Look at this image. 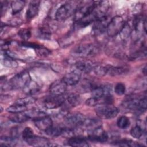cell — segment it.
I'll return each instance as SVG.
<instances>
[{
  "label": "cell",
  "instance_id": "cell-10",
  "mask_svg": "<svg viewBox=\"0 0 147 147\" xmlns=\"http://www.w3.org/2000/svg\"><path fill=\"white\" fill-rule=\"evenodd\" d=\"M67 86L63 79L57 80L51 84L49 91L52 95H63L67 91Z\"/></svg>",
  "mask_w": 147,
  "mask_h": 147
},
{
  "label": "cell",
  "instance_id": "cell-8",
  "mask_svg": "<svg viewBox=\"0 0 147 147\" xmlns=\"http://www.w3.org/2000/svg\"><path fill=\"white\" fill-rule=\"evenodd\" d=\"M108 138L107 133L103 129L102 126L88 131L87 138L91 141L105 142L107 141Z\"/></svg>",
  "mask_w": 147,
  "mask_h": 147
},
{
  "label": "cell",
  "instance_id": "cell-18",
  "mask_svg": "<svg viewBox=\"0 0 147 147\" xmlns=\"http://www.w3.org/2000/svg\"><path fill=\"white\" fill-rule=\"evenodd\" d=\"M81 126L86 128L88 131H89L95 128L102 126V122L96 118H85Z\"/></svg>",
  "mask_w": 147,
  "mask_h": 147
},
{
  "label": "cell",
  "instance_id": "cell-4",
  "mask_svg": "<svg viewBox=\"0 0 147 147\" xmlns=\"http://www.w3.org/2000/svg\"><path fill=\"white\" fill-rule=\"evenodd\" d=\"M31 80L28 72L22 71L14 75L9 81V86L14 89H24Z\"/></svg>",
  "mask_w": 147,
  "mask_h": 147
},
{
  "label": "cell",
  "instance_id": "cell-29",
  "mask_svg": "<svg viewBox=\"0 0 147 147\" xmlns=\"http://www.w3.org/2000/svg\"><path fill=\"white\" fill-rule=\"evenodd\" d=\"M27 115L29 117V118H32L33 120L40 118L41 117L47 115L46 113L44 112L38 110H26L25 111Z\"/></svg>",
  "mask_w": 147,
  "mask_h": 147
},
{
  "label": "cell",
  "instance_id": "cell-24",
  "mask_svg": "<svg viewBox=\"0 0 147 147\" xmlns=\"http://www.w3.org/2000/svg\"><path fill=\"white\" fill-rule=\"evenodd\" d=\"M66 99L67 100L68 103L73 107H75L79 105L82 100L80 95L75 93L69 94L67 96Z\"/></svg>",
  "mask_w": 147,
  "mask_h": 147
},
{
  "label": "cell",
  "instance_id": "cell-14",
  "mask_svg": "<svg viewBox=\"0 0 147 147\" xmlns=\"http://www.w3.org/2000/svg\"><path fill=\"white\" fill-rule=\"evenodd\" d=\"M29 145L33 146H51L48 139L44 137L36 136L34 134L25 141Z\"/></svg>",
  "mask_w": 147,
  "mask_h": 147
},
{
  "label": "cell",
  "instance_id": "cell-13",
  "mask_svg": "<svg viewBox=\"0 0 147 147\" xmlns=\"http://www.w3.org/2000/svg\"><path fill=\"white\" fill-rule=\"evenodd\" d=\"M81 74L78 71L74 70L64 75L63 78V81L69 86L76 84L80 80Z\"/></svg>",
  "mask_w": 147,
  "mask_h": 147
},
{
  "label": "cell",
  "instance_id": "cell-22",
  "mask_svg": "<svg viewBox=\"0 0 147 147\" xmlns=\"http://www.w3.org/2000/svg\"><path fill=\"white\" fill-rule=\"evenodd\" d=\"M114 144L115 145L122 146H131V147H140L143 146V145L140 144L138 142H135L131 140L122 139L117 140L114 142Z\"/></svg>",
  "mask_w": 147,
  "mask_h": 147
},
{
  "label": "cell",
  "instance_id": "cell-30",
  "mask_svg": "<svg viewBox=\"0 0 147 147\" xmlns=\"http://www.w3.org/2000/svg\"><path fill=\"white\" fill-rule=\"evenodd\" d=\"M130 124V119L126 116H121L120 117L117 121V125L119 128L125 129L127 128Z\"/></svg>",
  "mask_w": 147,
  "mask_h": 147
},
{
  "label": "cell",
  "instance_id": "cell-9",
  "mask_svg": "<svg viewBox=\"0 0 147 147\" xmlns=\"http://www.w3.org/2000/svg\"><path fill=\"white\" fill-rule=\"evenodd\" d=\"M85 119L83 114L79 113H68L65 116V122L72 128L81 126Z\"/></svg>",
  "mask_w": 147,
  "mask_h": 147
},
{
  "label": "cell",
  "instance_id": "cell-17",
  "mask_svg": "<svg viewBox=\"0 0 147 147\" xmlns=\"http://www.w3.org/2000/svg\"><path fill=\"white\" fill-rule=\"evenodd\" d=\"M107 74L110 76H115L123 75L127 73L129 71V68L125 66H111L107 65Z\"/></svg>",
  "mask_w": 147,
  "mask_h": 147
},
{
  "label": "cell",
  "instance_id": "cell-38",
  "mask_svg": "<svg viewBox=\"0 0 147 147\" xmlns=\"http://www.w3.org/2000/svg\"><path fill=\"white\" fill-rule=\"evenodd\" d=\"M100 99L96 98L95 97L92 96L88 99H87L86 101V104L90 107L92 106H98L100 103Z\"/></svg>",
  "mask_w": 147,
  "mask_h": 147
},
{
  "label": "cell",
  "instance_id": "cell-20",
  "mask_svg": "<svg viewBox=\"0 0 147 147\" xmlns=\"http://www.w3.org/2000/svg\"><path fill=\"white\" fill-rule=\"evenodd\" d=\"M24 90L28 95H34L40 91V87L36 82L31 80L24 88Z\"/></svg>",
  "mask_w": 147,
  "mask_h": 147
},
{
  "label": "cell",
  "instance_id": "cell-7",
  "mask_svg": "<svg viewBox=\"0 0 147 147\" xmlns=\"http://www.w3.org/2000/svg\"><path fill=\"white\" fill-rule=\"evenodd\" d=\"M66 99V98L63 95L48 96L44 99L43 103L44 106L48 109H54L62 106Z\"/></svg>",
  "mask_w": 147,
  "mask_h": 147
},
{
  "label": "cell",
  "instance_id": "cell-15",
  "mask_svg": "<svg viewBox=\"0 0 147 147\" xmlns=\"http://www.w3.org/2000/svg\"><path fill=\"white\" fill-rule=\"evenodd\" d=\"M39 5L40 1H33L30 2L26 14L27 20H30L33 19L38 14Z\"/></svg>",
  "mask_w": 147,
  "mask_h": 147
},
{
  "label": "cell",
  "instance_id": "cell-11",
  "mask_svg": "<svg viewBox=\"0 0 147 147\" xmlns=\"http://www.w3.org/2000/svg\"><path fill=\"white\" fill-rule=\"evenodd\" d=\"M35 126L40 130L47 131L53 125L52 121L48 115H45L33 120Z\"/></svg>",
  "mask_w": 147,
  "mask_h": 147
},
{
  "label": "cell",
  "instance_id": "cell-37",
  "mask_svg": "<svg viewBox=\"0 0 147 147\" xmlns=\"http://www.w3.org/2000/svg\"><path fill=\"white\" fill-rule=\"evenodd\" d=\"M33 135H34V132H33V130L29 127H25L22 133V138L25 141H26L28 138L32 137Z\"/></svg>",
  "mask_w": 147,
  "mask_h": 147
},
{
  "label": "cell",
  "instance_id": "cell-36",
  "mask_svg": "<svg viewBox=\"0 0 147 147\" xmlns=\"http://www.w3.org/2000/svg\"><path fill=\"white\" fill-rule=\"evenodd\" d=\"M114 91L117 95L121 96L123 95L126 91L125 85L121 82L117 83L115 86Z\"/></svg>",
  "mask_w": 147,
  "mask_h": 147
},
{
  "label": "cell",
  "instance_id": "cell-27",
  "mask_svg": "<svg viewBox=\"0 0 147 147\" xmlns=\"http://www.w3.org/2000/svg\"><path fill=\"white\" fill-rule=\"evenodd\" d=\"M143 126L138 125L133 127L130 130V135L135 138H140L143 134L145 130Z\"/></svg>",
  "mask_w": 147,
  "mask_h": 147
},
{
  "label": "cell",
  "instance_id": "cell-32",
  "mask_svg": "<svg viewBox=\"0 0 147 147\" xmlns=\"http://www.w3.org/2000/svg\"><path fill=\"white\" fill-rule=\"evenodd\" d=\"M37 36L40 38L48 40L50 38L51 32L48 28L41 27L38 29L37 32Z\"/></svg>",
  "mask_w": 147,
  "mask_h": 147
},
{
  "label": "cell",
  "instance_id": "cell-1",
  "mask_svg": "<svg viewBox=\"0 0 147 147\" xmlns=\"http://www.w3.org/2000/svg\"><path fill=\"white\" fill-rule=\"evenodd\" d=\"M126 22L123 18L119 16H115L109 22L106 32L109 37H114L119 34L126 25Z\"/></svg>",
  "mask_w": 147,
  "mask_h": 147
},
{
  "label": "cell",
  "instance_id": "cell-40",
  "mask_svg": "<svg viewBox=\"0 0 147 147\" xmlns=\"http://www.w3.org/2000/svg\"><path fill=\"white\" fill-rule=\"evenodd\" d=\"M37 50V53L40 55V56H48L49 53H50V51L49 50L47 49V48L42 47V46H41L39 48L36 49Z\"/></svg>",
  "mask_w": 147,
  "mask_h": 147
},
{
  "label": "cell",
  "instance_id": "cell-19",
  "mask_svg": "<svg viewBox=\"0 0 147 147\" xmlns=\"http://www.w3.org/2000/svg\"><path fill=\"white\" fill-rule=\"evenodd\" d=\"M68 144L71 146H76V147H84L89 146L87 140L82 137H76L73 136L70 137L68 140Z\"/></svg>",
  "mask_w": 147,
  "mask_h": 147
},
{
  "label": "cell",
  "instance_id": "cell-28",
  "mask_svg": "<svg viewBox=\"0 0 147 147\" xmlns=\"http://www.w3.org/2000/svg\"><path fill=\"white\" fill-rule=\"evenodd\" d=\"M2 64L3 66L8 68H16L18 67V63L14 59L4 55V58L2 59Z\"/></svg>",
  "mask_w": 147,
  "mask_h": 147
},
{
  "label": "cell",
  "instance_id": "cell-2",
  "mask_svg": "<svg viewBox=\"0 0 147 147\" xmlns=\"http://www.w3.org/2000/svg\"><path fill=\"white\" fill-rule=\"evenodd\" d=\"M123 106L131 110H136L140 112L145 111L146 110L147 103L146 98L131 97L127 99L123 102Z\"/></svg>",
  "mask_w": 147,
  "mask_h": 147
},
{
  "label": "cell",
  "instance_id": "cell-33",
  "mask_svg": "<svg viewBox=\"0 0 147 147\" xmlns=\"http://www.w3.org/2000/svg\"><path fill=\"white\" fill-rule=\"evenodd\" d=\"M92 95L94 97L102 99V97L105 95V92L102 86H95L91 90Z\"/></svg>",
  "mask_w": 147,
  "mask_h": 147
},
{
  "label": "cell",
  "instance_id": "cell-31",
  "mask_svg": "<svg viewBox=\"0 0 147 147\" xmlns=\"http://www.w3.org/2000/svg\"><path fill=\"white\" fill-rule=\"evenodd\" d=\"M36 99L32 96H26L23 98H20L17 100L14 103L22 105V106H28L29 105L34 103L36 102Z\"/></svg>",
  "mask_w": 147,
  "mask_h": 147
},
{
  "label": "cell",
  "instance_id": "cell-35",
  "mask_svg": "<svg viewBox=\"0 0 147 147\" xmlns=\"http://www.w3.org/2000/svg\"><path fill=\"white\" fill-rule=\"evenodd\" d=\"M18 35L21 38L26 41L28 40L31 36V32L30 29L27 28L21 29L18 32Z\"/></svg>",
  "mask_w": 147,
  "mask_h": 147
},
{
  "label": "cell",
  "instance_id": "cell-6",
  "mask_svg": "<svg viewBox=\"0 0 147 147\" xmlns=\"http://www.w3.org/2000/svg\"><path fill=\"white\" fill-rule=\"evenodd\" d=\"M74 11V7L70 3L61 5L56 10L55 18L59 21H63L69 17Z\"/></svg>",
  "mask_w": 147,
  "mask_h": 147
},
{
  "label": "cell",
  "instance_id": "cell-12",
  "mask_svg": "<svg viewBox=\"0 0 147 147\" xmlns=\"http://www.w3.org/2000/svg\"><path fill=\"white\" fill-rule=\"evenodd\" d=\"M107 20V16H106L100 17L95 21L92 29L93 32L96 34H98L106 30V28L109 23Z\"/></svg>",
  "mask_w": 147,
  "mask_h": 147
},
{
  "label": "cell",
  "instance_id": "cell-23",
  "mask_svg": "<svg viewBox=\"0 0 147 147\" xmlns=\"http://www.w3.org/2000/svg\"><path fill=\"white\" fill-rule=\"evenodd\" d=\"M64 127H62L58 126H52L45 132L46 134L51 137H57L60 135L63 134L64 132Z\"/></svg>",
  "mask_w": 147,
  "mask_h": 147
},
{
  "label": "cell",
  "instance_id": "cell-26",
  "mask_svg": "<svg viewBox=\"0 0 147 147\" xmlns=\"http://www.w3.org/2000/svg\"><path fill=\"white\" fill-rule=\"evenodd\" d=\"M27 110V107L25 106H22L20 105H18L16 103H14L13 105H11L10 106L8 107L6 109V111L7 112H9L12 114H16V113H20L25 112Z\"/></svg>",
  "mask_w": 147,
  "mask_h": 147
},
{
  "label": "cell",
  "instance_id": "cell-21",
  "mask_svg": "<svg viewBox=\"0 0 147 147\" xmlns=\"http://www.w3.org/2000/svg\"><path fill=\"white\" fill-rule=\"evenodd\" d=\"M9 119L15 123H22L28 121L30 118L25 113V112L16 113L9 117Z\"/></svg>",
  "mask_w": 147,
  "mask_h": 147
},
{
  "label": "cell",
  "instance_id": "cell-5",
  "mask_svg": "<svg viewBox=\"0 0 147 147\" xmlns=\"http://www.w3.org/2000/svg\"><path fill=\"white\" fill-rule=\"evenodd\" d=\"M98 48L92 44H84L76 47L73 51V54L79 57L91 56L98 52Z\"/></svg>",
  "mask_w": 147,
  "mask_h": 147
},
{
  "label": "cell",
  "instance_id": "cell-34",
  "mask_svg": "<svg viewBox=\"0 0 147 147\" xmlns=\"http://www.w3.org/2000/svg\"><path fill=\"white\" fill-rule=\"evenodd\" d=\"M92 71L98 76H104L107 74L106 66H102L99 65H94Z\"/></svg>",
  "mask_w": 147,
  "mask_h": 147
},
{
  "label": "cell",
  "instance_id": "cell-39",
  "mask_svg": "<svg viewBox=\"0 0 147 147\" xmlns=\"http://www.w3.org/2000/svg\"><path fill=\"white\" fill-rule=\"evenodd\" d=\"M21 44L23 47L31 48H33L35 49H37L41 47V45H40L38 44H36L34 42H28V41H26L22 42L21 43Z\"/></svg>",
  "mask_w": 147,
  "mask_h": 147
},
{
  "label": "cell",
  "instance_id": "cell-25",
  "mask_svg": "<svg viewBox=\"0 0 147 147\" xmlns=\"http://www.w3.org/2000/svg\"><path fill=\"white\" fill-rule=\"evenodd\" d=\"M25 2L24 1H14L11 3V8L13 14H16L20 12L25 6Z\"/></svg>",
  "mask_w": 147,
  "mask_h": 147
},
{
  "label": "cell",
  "instance_id": "cell-3",
  "mask_svg": "<svg viewBox=\"0 0 147 147\" xmlns=\"http://www.w3.org/2000/svg\"><path fill=\"white\" fill-rule=\"evenodd\" d=\"M95 112L99 118L110 119L117 115L119 113V109L113 105L102 104L96 107Z\"/></svg>",
  "mask_w": 147,
  "mask_h": 147
},
{
  "label": "cell",
  "instance_id": "cell-16",
  "mask_svg": "<svg viewBox=\"0 0 147 147\" xmlns=\"http://www.w3.org/2000/svg\"><path fill=\"white\" fill-rule=\"evenodd\" d=\"M94 65L92 63L88 61H79L75 64L76 71L79 73L83 72L84 74H89L92 71Z\"/></svg>",
  "mask_w": 147,
  "mask_h": 147
}]
</instances>
